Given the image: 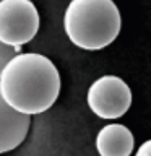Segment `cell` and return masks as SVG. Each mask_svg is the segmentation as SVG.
Returning <instances> with one entry per match:
<instances>
[{
    "instance_id": "1",
    "label": "cell",
    "mask_w": 151,
    "mask_h": 156,
    "mask_svg": "<svg viewBox=\"0 0 151 156\" xmlns=\"http://www.w3.org/2000/svg\"><path fill=\"white\" fill-rule=\"evenodd\" d=\"M60 73L51 58L36 52L16 54L0 75V94L26 115L46 112L60 94Z\"/></svg>"
},
{
    "instance_id": "2",
    "label": "cell",
    "mask_w": 151,
    "mask_h": 156,
    "mask_svg": "<svg viewBox=\"0 0 151 156\" xmlns=\"http://www.w3.org/2000/svg\"><path fill=\"white\" fill-rule=\"evenodd\" d=\"M120 12L114 0H72L63 15V29L76 47L101 51L120 33Z\"/></svg>"
},
{
    "instance_id": "3",
    "label": "cell",
    "mask_w": 151,
    "mask_h": 156,
    "mask_svg": "<svg viewBox=\"0 0 151 156\" xmlns=\"http://www.w3.org/2000/svg\"><path fill=\"white\" fill-rule=\"evenodd\" d=\"M39 23L37 8L31 0H0V42L21 47L34 39Z\"/></svg>"
},
{
    "instance_id": "4",
    "label": "cell",
    "mask_w": 151,
    "mask_h": 156,
    "mask_svg": "<svg viewBox=\"0 0 151 156\" xmlns=\"http://www.w3.org/2000/svg\"><path fill=\"white\" fill-rule=\"evenodd\" d=\"M86 102L101 119H119L130 109L132 91L120 76L104 75L90 86Z\"/></svg>"
},
{
    "instance_id": "5",
    "label": "cell",
    "mask_w": 151,
    "mask_h": 156,
    "mask_svg": "<svg viewBox=\"0 0 151 156\" xmlns=\"http://www.w3.org/2000/svg\"><path fill=\"white\" fill-rule=\"evenodd\" d=\"M29 125V115L10 107L0 94V154L18 148L26 138Z\"/></svg>"
},
{
    "instance_id": "6",
    "label": "cell",
    "mask_w": 151,
    "mask_h": 156,
    "mask_svg": "<svg viewBox=\"0 0 151 156\" xmlns=\"http://www.w3.org/2000/svg\"><path fill=\"white\" fill-rule=\"evenodd\" d=\"M133 145L132 132L122 124L102 127L96 136V150L99 156H130Z\"/></svg>"
},
{
    "instance_id": "7",
    "label": "cell",
    "mask_w": 151,
    "mask_h": 156,
    "mask_svg": "<svg viewBox=\"0 0 151 156\" xmlns=\"http://www.w3.org/2000/svg\"><path fill=\"white\" fill-rule=\"evenodd\" d=\"M19 52H21V47H12V46H7V44L0 42V75H2L5 65Z\"/></svg>"
},
{
    "instance_id": "8",
    "label": "cell",
    "mask_w": 151,
    "mask_h": 156,
    "mask_svg": "<svg viewBox=\"0 0 151 156\" xmlns=\"http://www.w3.org/2000/svg\"><path fill=\"white\" fill-rule=\"evenodd\" d=\"M135 156H151V138L143 141L138 146V151L135 153Z\"/></svg>"
}]
</instances>
